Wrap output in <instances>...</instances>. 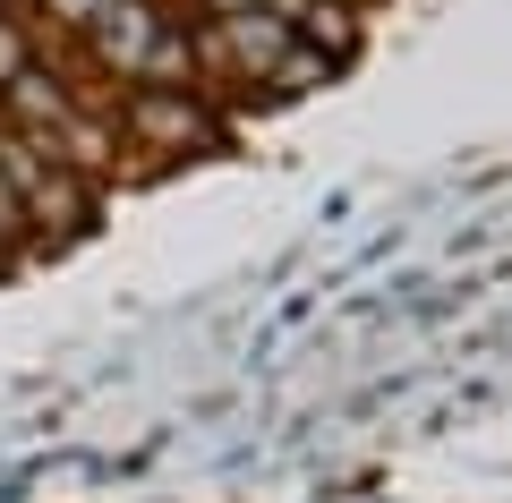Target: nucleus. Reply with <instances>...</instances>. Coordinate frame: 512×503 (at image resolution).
Segmentation results:
<instances>
[{"label": "nucleus", "instance_id": "1", "mask_svg": "<svg viewBox=\"0 0 512 503\" xmlns=\"http://www.w3.org/2000/svg\"><path fill=\"white\" fill-rule=\"evenodd\" d=\"M0 188L18 197L26 231H77L94 214V180H77L69 162L43 137H26V128H0Z\"/></svg>", "mask_w": 512, "mask_h": 503}, {"label": "nucleus", "instance_id": "2", "mask_svg": "<svg viewBox=\"0 0 512 503\" xmlns=\"http://www.w3.org/2000/svg\"><path fill=\"white\" fill-rule=\"evenodd\" d=\"M111 128H128V137L154 145V154H180V145H214L222 137V120L205 111L197 86H128Z\"/></svg>", "mask_w": 512, "mask_h": 503}, {"label": "nucleus", "instance_id": "3", "mask_svg": "<svg viewBox=\"0 0 512 503\" xmlns=\"http://www.w3.org/2000/svg\"><path fill=\"white\" fill-rule=\"evenodd\" d=\"M77 111V94L60 86L52 69H43V60H26L18 77H9V86H0V128H26V137H52L60 120H69Z\"/></svg>", "mask_w": 512, "mask_h": 503}, {"label": "nucleus", "instance_id": "4", "mask_svg": "<svg viewBox=\"0 0 512 503\" xmlns=\"http://www.w3.org/2000/svg\"><path fill=\"white\" fill-rule=\"evenodd\" d=\"M35 9H43V18H60V26H77V35H86V26L103 18L111 0H35Z\"/></svg>", "mask_w": 512, "mask_h": 503}, {"label": "nucleus", "instance_id": "5", "mask_svg": "<svg viewBox=\"0 0 512 503\" xmlns=\"http://www.w3.org/2000/svg\"><path fill=\"white\" fill-rule=\"evenodd\" d=\"M0 239H9V248H26V214H18V197H9V188H0Z\"/></svg>", "mask_w": 512, "mask_h": 503}, {"label": "nucleus", "instance_id": "6", "mask_svg": "<svg viewBox=\"0 0 512 503\" xmlns=\"http://www.w3.org/2000/svg\"><path fill=\"white\" fill-rule=\"evenodd\" d=\"M9 265H18V248H9V239H0V273H9Z\"/></svg>", "mask_w": 512, "mask_h": 503}]
</instances>
